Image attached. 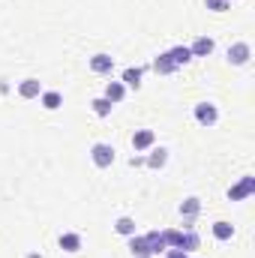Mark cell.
I'll list each match as a JSON object with an SVG mask.
<instances>
[{
	"mask_svg": "<svg viewBox=\"0 0 255 258\" xmlns=\"http://www.w3.org/2000/svg\"><path fill=\"white\" fill-rule=\"evenodd\" d=\"M90 156H93V165H99V168H108L111 162H114V147L111 144H93V150H90Z\"/></svg>",
	"mask_w": 255,
	"mask_h": 258,
	"instance_id": "6da1fadb",
	"label": "cell"
},
{
	"mask_svg": "<svg viewBox=\"0 0 255 258\" xmlns=\"http://www.w3.org/2000/svg\"><path fill=\"white\" fill-rule=\"evenodd\" d=\"M216 105H210V102H201V105H195V120L201 123V126H213L216 123Z\"/></svg>",
	"mask_w": 255,
	"mask_h": 258,
	"instance_id": "7a4b0ae2",
	"label": "cell"
},
{
	"mask_svg": "<svg viewBox=\"0 0 255 258\" xmlns=\"http://www.w3.org/2000/svg\"><path fill=\"white\" fill-rule=\"evenodd\" d=\"M129 249H132V255H138V258L156 255L153 246H150V240H147V234H144V237H132V240H129Z\"/></svg>",
	"mask_w": 255,
	"mask_h": 258,
	"instance_id": "3957f363",
	"label": "cell"
},
{
	"mask_svg": "<svg viewBox=\"0 0 255 258\" xmlns=\"http://www.w3.org/2000/svg\"><path fill=\"white\" fill-rule=\"evenodd\" d=\"M246 60H249V45H246V42H237V45L228 48V63L243 66Z\"/></svg>",
	"mask_w": 255,
	"mask_h": 258,
	"instance_id": "277c9868",
	"label": "cell"
},
{
	"mask_svg": "<svg viewBox=\"0 0 255 258\" xmlns=\"http://www.w3.org/2000/svg\"><path fill=\"white\" fill-rule=\"evenodd\" d=\"M252 189H255V177H243L234 189H228V198H231V201H240V198H246Z\"/></svg>",
	"mask_w": 255,
	"mask_h": 258,
	"instance_id": "5b68a950",
	"label": "cell"
},
{
	"mask_svg": "<svg viewBox=\"0 0 255 258\" xmlns=\"http://www.w3.org/2000/svg\"><path fill=\"white\" fill-rule=\"evenodd\" d=\"M210 51H213V39H207V36H198V39L192 42V48H189L192 57H207Z\"/></svg>",
	"mask_w": 255,
	"mask_h": 258,
	"instance_id": "8992f818",
	"label": "cell"
},
{
	"mask_svg": "<svg viewBox=\"0 0 255 258\" xmlns=\"http://www.w3.org/2000/svg\"><path fill=\"white\" fill-rule=\"evenodd\" d=\"M90 69H93V72H99V75H105V72H111V69H114V60H111L108 54H93V57H90Z\"/></svg>",
	"mask_w": 255,
	"mask_h": 258,
	"instance_id": "52a82bcc",
	"label": "cell"
},
{
	"mask_svg": "<svg viewBox=\"0 0 255 258\" xmlns=\"http://www.w3.org/2000/svg\"><path fill=\"white\" fill-rule=\"evenodd\" d=\"M18 93H21L24 99H36V96L42 93V84H39L36 78H27V81H21V87H18Z\"/></svg>",
	"mask_w": 255,
	"mask_h": 258,
	"instance_id": "ba28073f",
	"label": "cell"
},
{
	"mask_svg": "<svg viewBox=\"0 0 255 258\" xmlns=\"http://www.w3.org/2000/svg\"><path fill=\"white\" fill-rule=\"evenodd\" d=\"M123 96H126V87H123L120 81H111V84L105 87V99H108L111 105H114V102H120Z\"/></svg>",
	"mask_w": 255,
	"mask_h": 258,
	"instance_id": "9c48e42d",
	"label": "cell"
},
{
	"mask_svg": "<svg viewBox=\"0 0 255 258\" xmlns=\"http://www.w3.org/2000/svg\"><path fill=\"white\" fill-rule=\"evenodd\" d=\"M150 144H153V132H150V129H144V132H135V135H132V147H135V150H147Z\"/></svg>",
	"mask_w": 255,
	"mask_h": 258,
	"instance_id": "30bf717a",
	"label": "cell"
},
{
	"mask_svg": "<svg viewBox=\"0 0 255 258\" xmlns=\"http://www.w3.org/2000/svg\"><path fill=\"white\" fill-rule=\"evenodd\" d=\"M168 57H171V63H174V66H183V63H189V60H192L189 48H183V45L171 48V51H168Z\"/></svg>",
	"mask_w": 255,
	"mask_h": 258,
	"instance_id": "8fae6325",
	"label": "cell"
},
{
	"mask_svg": "<svg viewBox=\"0 0 255 258\" xmlns=\"http://www.w3.org/2000/svg\"><path fill=\"white\" fill-rule=\"evenodd\" d=\"M60 246H63L66 252H78V249H81V237L72 234V231H69V234H60Z\"/></svg>",
	"mask_w": 255,
	"mask_h": 258,
	"instance_id": "7c38bea8",
	"label": "cell"
},
{
	"mask_svg": "<svg viewBox=\"0 0 255 258\" xmlns=\"http://www.w3.org/2000/svg\"><path fill=\"white\" fill-rule=\"evenodd\" d=\"M153 69H156L159 75H168V72H174L177 66L171 63V57H168V54H159V57L153 60Z\"/></svg>",
	"mask_w": 255,
	"mask_h": 258,
	"instance_id": "4fadbf2b",
	"label": "cell"
},
{
	"mask_svg": "<svg viewBox=\"0 0 255 258\" xmlns=\"http://www.w3.org/2000/svg\"><path fill=\"white\" fill-rule=\"evenodd\" d=\"M42 105H45L48 111H54V108H60V105H63V96H60V93H54V90H51V93H42Z\"/></svg>",
	"mask_w": 255,
	"mask_h": 258,
	"instance_id": "5bb4252c",
	"label": "cell"
},
{
	"mask_svg": "<svg viewBox=\"0 0 255 258\" xmlns=\"http://www.w3.org/2000/svg\"><path fill=\"white\" fill-rule=\"evenodd\" d=\"M231 234H234V228H231L228 222H216V225H213V237H216V240H231Z\"/></svg>",
	"mask_w": 255,
	"mask_h": 258,
	"instance_id": "9a60e30c",
	"label": "cell"
},
{
	"mask_svg": "<svg viewBox=\"0 0 255 258\" xmlns=\"http://www.w3.org/2000/svg\"><path fill=\"white\" fill-rule=\"evenodd\" d=\"M198 207H201V204H198V198H186V201L180 204V216H186V219H192V216L198 213Z\"/></svg>",
	"mask_w": 255,
	"mask_h": 258,
	"instance_id": "2e32d148",
	"label": "cell"
},
{
	"mask_svg": "<svg viewBox=\"0 0 255 258\" xmlns=\"http://www.w3.org/2000/svg\"><path fill=\"white\" fill-rule=\"evenodd\" d=\"M147 162H150V168H162V165L168 162V150H162V147H159V150H153V156H150Z\"/></svg>",
	"mask_w": 255,
	"mask_h": 258,
	"instance_id": "e0dca14e",
	"label": "cell"
},
{
	"mask_svg": "<svg viewBox=\"0 0 255 258\" xmlns=\"http://www.w3.org/2000/svg\"><path fill=\"white\" fill-rule=\"evenodd\" d=\"M147 240H150L153 252H165V249H168V246H165V237H162L159 231H150V234H147Z\"/></svg>",
	"mask_w": 255,
	"mask_h": 258,
	"instance_id": "ac0fdd59",
	"label": "cell"
},
{
	"mask_svg": "<svg viewBox=\"0 0 255 258\" xmlns=\"http://www.w3.org/2000/svg\"><path fill=\"white\" fill-rule=\"evenodd\" d=\"M114 228H117V231H120V234H126V237H132V234H135V222H132V219H129V216H120V219H117V225H114Z\"/></svg>",
	"mask_w": 255,
	"mask_h": 258,
	"instance_id": "d6986e66",
	"label": "cell"
},
{
	"mask_svg": "<svg viewBox=\"0 0 255 258\" xmlns=\"http://www.w3.org/2000/svg\"><path fill=\"white\" fill-rule=\"evenodd\" d=\"M123 81H126L129 87H138V84H141V69H138V66H135V69L129 66L126 72H123Z\"/></svg>",
	"mask_w": 255,
	"mask_h": 258,
	"instance_id": "ffe728a7",
	"label": "cell"
},
{
	"mask_svg": "<svg viewBox=\"0 0 255 258\" xmlns=\"http://www.w3.org/2000/svg\"><path fill=\"white\" fill-rule=\"evenodd\" d=\"M93 111L99 114V117H105V114H111V102L102 96V99H93Z\"/></svg>",
	"mask_w": 255,
	"mask_h": 258,
	"instance_id": "44dd1931",
	"label": "cell"
},
{
	"mask_svg": "<svg viewBox=\"0 0 255 258\" xmlns=\"http://www.w3.org/2000/svg\"><path fill=\"white\" fill-rule=\"evenodd\" d=\"M207 9H213V12H225V9H228V0H207Z\"/></svg>",
	"mask_w": 255,
	"mask_h": 258,
	"instance_id": "7402d4cb",
	"label": "cell"
},
{
	"mask_svg": "<svg viewBox=\"0 0 255 258\" xmlns=\"http://www.w3.org/2000/svg\"><path fill=\"white\" fill-rule=\"evenodd\" d=\"M168 258H186L183 249H168Z\"/></svg>",
	"mask_w": 255,
	"mask_h": 258,
	"instance_id": "603a6c76",
	"label": "cell"
},
{
	"mask_svg": "<svg viewBox=\"0 0 255 258\" xmlns=\"http://www.w3.org/2000/svg\"><path fill=\"white\" fill-rule=\"evenodd\" d=\"M27 258H42V255H36V252H30V255H27Z\"/></svg>",
	"mask_w": 255,
	"mask_h": 258,
	"instance_id": "cb8c5ba5",
	"label": "cell"
}]
</instances>
